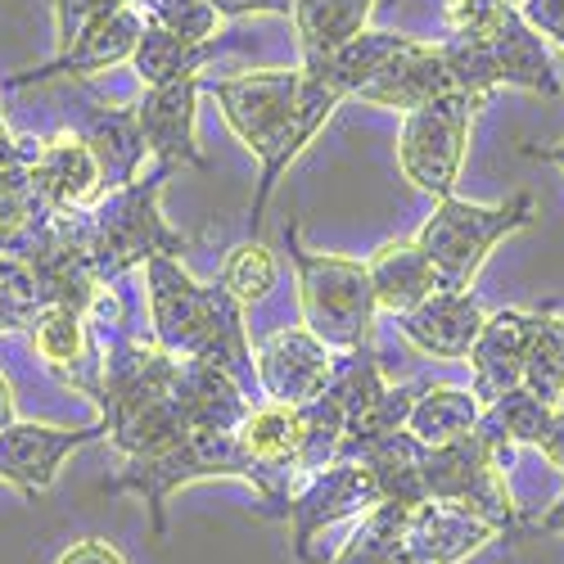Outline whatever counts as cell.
<instances>
[{
    "mask_svg": "<svg viewBox=\"0 0 564 564\" xmlns=\"http://www.w3.org/2000/svg\"><path fill=\"white\" fill-rule=\"evenodd\" d=\"M131 6H140V0H100L96 14H113V10H131Z\"/></svg>",
    "mask_w": 564,
    "mask_h": 564,
    "instance_id": "obj_41",
    "label": "cell"
},
{
    "mask_svg": "<svg viewBox=\"0 0 564 564\" xmlns=\"http://www.w3.org/2000/svg\"><path fill=\"white\" fill-rule=\"evenodd\" d=\"M520 14L538 36H546L555 51H564V0H524Z\"/></svg>",
    "mask_w": 564,
    "mask_h": 564,
    "instance_id": "obj_33",
    "label": "cell"
},
{
    "mask_svg": "<svg viewBox=\"0 0 564 564\" xmlns=\"http://www.w3.org/2000/svg\"><path fill=\"white\" fill-rule=\"evenodd\" d=\"M150 23L176 32V36H191V41H213L217 36V10L208 0H140L135 6Z\"/></svg>",
    "mask_w": 564,
    "mask_h": 564,
    "instance_id": "obj_32",
    "label": "cell"
},
{
    "mask_svg": "<svg viewBox=\"0 0 564 564\" xmlns=\"http://www.w3.org/2000/svg\"><path fill=\"white\" fill-rule=\"evenodd\" d=\"M348 460H361L370 469L375 488H380V501H393V506H420L425 501V484H420V460H425V443L411 438L406 430H393V434H375L357 447L344 452Z\"/></svg>",
    "mask_w": 564,
    "mask_h": 564,
    "instance_id": "obj_23",
    "label": "cell"
},
{
    "mask_svg": "<svg viewBox=\"0 0 564 564\" xmlns=\"http://www.w3.org/2000/svg\"><path fill=\"white\" fill-rule=\"evenodd\" d=\"M100 0H55V41L59 51H68V45L82 36V28L96 19Z\"/></svg>",
    "mask_w": 564,
    "mask_h": 564,
    "instance_id": "obj_34",
    "label": "cell"
},
{
    "mask_svg": "<svg viewBox=\"0 0 564 564\" xmlns=\"http://www.w3.org/2000/svg\"><path fill=\"white\" fill-rule=\"evenodd\" d=\"M105 438V425H82V430H64V425H36V420H14V425L0 430V479L10 488H19L23 497H41L51 492L59 479V465L86 447Z\"/></svg>",
    "mask_w": 564,
    "mask_h": 564,
    "instance_id": "obj_14",
    "label": "cell"
},
{
    "mask_svg": "<svg viewBox=\"0 0 564 564\" xmlns=\"http://www.w3.org/2000/svg\"><path fill=\"white\" fill-rule=\"evenodd\" d=\"M285 249L299 275V312L307 330L335 352L375 348L380 303H375L366 262L344 253H307L299 240V221H285Z\"/></svg>",
    "mask_w": 564,
    "mask_h": 564,
    "instance_id": "obj_5",
    "label": "cell"
},
{
    "mask_svg": "<svg viewBox=\"0 0 564 564\" xmlns=\"http://www.w3.org/2000/svg\"><path fill=\"white\" fill-rule=\"evenodd\" d=\"M524 154H529V159H546V163L564 167V140H560V145H524Z\"/></svg>",
    "mask_w": 564,
    "mask_h": 564,
    "instance_id": "obj_40",
    "label": "cell"
},
{
    "mask_svg": "<svg viewBox=\"0 0 564 564\" xmlns=\"http://www.w3.org/2000/svg\"><path fill=\"white\" fill-rule=\"evenodd\" d=\"M204 479H240L249 484L253 469L235 443V430H191L181 443L154 452V456H127L122 469L109 479V492H135L150 510V533L163 542L167 538V497L185 484Z\"/></svg>",
    "mask_w": 564,
    "mask_h": 564,
    "instance_id": "obj_7",
    "label": "cell"
},
{
    "mask_svg": "<svg viewBox=\"0 0 564 564\" xmlns=\"http://www.w3.org/2000/svg\"><path fill=\"white\" fill-rule=\"evenodd\" d=\"M380 0H294V32H299V51L303 64L325 59L339 45L366 32L370 14Z\"/></svg>",
    "mask_w": 564,
    "mask_h": 564,
    "instance_id": "obj_25",
    "label": "cell"
},
{
    "mask_svg": "<svg viewBox=\"0 0 564 564\" xmlns=\"http://www.w3.org/2000/svg\"><path fill=\"white\" fill-rule=\"evenodd\" d=\"M82 140L96 150L109 191L135 181L145 167V140H140V122H135V105H105V100H86L82 109Z\"/></svg>",
    "mask_w": 564,
    "mask_h": 564,
    "instance_id": "obj_22",
    "label": "cell"
},
{
    "mask_svg": "<svg viewBox=\"0 0 564 564\" xmlns=\"http://www.w3.org/2000/svg\"><path fill=\"white\" fill-rule=\"evenodd\" d=\"M524 389L551 406L564 402V316H551V312L538 316L529 361H524Z\"/></svg>",
    "mask_w": 564,
    "mask_h": 564,
    "instance_id": "obj_31",
    "label": "cell"
},
{
    "mask_svg": "<svg viewBox=\"0 0 564 564\" xmlns=\"http://www.w3.org/2000/svg\"><path fill=\"white\" fill-rule=\"evenodd\" d=\"M199 90H204V73H191V77L145 86V100L135 105L145 154L172 172L208 167V159L199 150Z\"/></svg>",
    "mask_w": 564,
    "mask_h": 564,
    "instance_id": "obj_12",
    "label": "cell"
},
{
    "mask_svg": "<svg viewBox=\"0 0 564 564\" xmlns=\"http://www.w3.org/2000/svg\"><path fill=\"white\" fill-rule=\"evenodd\" d=\"M402 529H406V506H393V501H380L375 510L361 514L357 533L344 542V551L325 564H425L415 560L402 542Z\"/></svg>",
    "mask_w": 564,
    "mask_h": 564,
    "instance_id": "obj_29",
    "label": "cell"
},
{
    "mask_svg": "<svg viewBox=\"0 0 564 564\" xmlns=\"http://www.w3.org/2000/svg\"><path fill=\"white\" fill-rule=\"evenodd\" d=\"M32 154H36V140H19V135L0 140V249L23 240L32 221L45 213L28 176Z\"/></svg>",
    "mask_w": 564,
    "mask_h": 564,
    "instance_id": "obj_28",
    "label": "cell"
},
{
    "mask_svg": "<svg viewBox=\"0 0 564 564\" xmlns=\"http://www.w3.org/2000/svg\"><path fill=\"white\" fill-rule=\"evenodd\" d=\"M221 51V41H191V36H176L159 23L145 19L140 28V41H135V55H131V68L145 86H159V82H172V77H191V73H204Z\"/></svg>",
    "mask_w": 564,
    "mask_h": 564,
    "instance_id": "obj_27",
    "label": "cell"
},
{
    "mask_svg": "<svg viewBox=\"0 0 564 564\" xmlns=\"http://www.w3.org/2000/svg\"><path fill=\"white\" fill-rule=\"evenodd\" d=\"M484 415V402L475 398V389H452V384H425L420 398L406 411V434L420 438L425 447H443L456 443L465 434H475Z\"/></svg>",
    "mask_w": 564,
    "mask_h": 564,
    "instance_id": "obj_26",
    "label": "cell"
},
{
    "mask_svg": "<svg viewBox=\"0 0 564 564\" xmlns=\"http://www.w3.org/2000/svg\"><path fill=\"white\" fill-rule=\"evenodd\" d=\"M443 19L447 32H469L488 45L501 86L533 90V96H560L564 90L551 41L524 23L520 6H510V0H443Z\"/></svg>",
    "mask_w": 564,
    "mask_h": 564,
    "instance_id": "obj_8",
    "label": "cell"
},
{
    "mask_svg": "<svg viewBox=\"0 0 564 564\" xmlns=\"http://www.w3.org/2000/svg\"><path fill=\"white\" fill-rule=\"evenodd\" d=\"M140 28H145V14H140L135 6L131 10H113V14H96V19L82 28V36L68 45V51H59L51 64H41V68H28V73L6 77V86L19 90V86H36V82L90 77V73H109L118 64H131Z\"/></svg>",
    "mask_w": 564,
    "mask_h": 564,
    "instance_id": "obj_16",
    "label": "cell"
},
{
    "mask_svg": "<svg viewBox=\"0 0 564 564\" xmlns=\"http://www.w3.org/2000/svg\"><path fill=\"white\" fill-rule=\"evenodd\" d=\"M28 335H32L36 357L45 361V370H55L82 398H96L100 352H96V339H90V325H86L82 307H68V303L41 307L28 325Z\"/></svg>",
    "mask_w": 564,
    "mask_h": 564,
    "instance_id": "obj_21",
    "label": "cell"
},
{
    "mask_svg": "<svg viewBox=\"0 0 564 564\" xmlns=\"http://www.w3.org/2000/svg\"><path fill=\"white\" fill-rule=\"evenodd\" d=\"M217 19H249V14H294V0H208Z\"/></svg>",
    "mask_w": 564,
    "mask_h": 564,
    "instance_id": "obj_36",
    "label": "cell"
},
{
    "mask_svg": "<svg viewBox=\"0 0 564 564\" xmlns=\"http://www.w3.org/2000/svg\"><path fill=\"white\" fill-rule=\"evenodd\" d=\"M452 86V73L443 64V51L434 41H415L406 36L398 51L370 73V82L357 90L352 100L361 105H375V109H398V113H411L420 105H430L438 96H447Z\"/></svg>",
    "mask_w": 564,
    "mask_h": 564,
    "instance_id": "obj_18",
    "label": "cell"
},
{
    "mask_svg": "<svg viewBox=\"0 0 564 564\" xmlns=\"http://www.w3.org/2000/svg\"><path fill=\"white\" fill-rule=\"evenodd\" d=\"M542 312H524V307H501L492 316H484V330L469 348V375H475V398L488 406L492 398H501L506 389L524 384V361H529V344L538 330Z\"/></svg>",
    "mask_w": 564,
    "mask_h": 564,
    "instance_id": "obj_19",
    "label": "cell"
},
{
    "mask_svg": "<svg viewBox=\"0 0 564 564\" xmlns=\"http://www.w3.org/2000/svg\"><path fill=\"white\" fill-rule=\"evenodd\" d=\"M366 275H370L375 303H380V312H389V316L411 312L415 303H425L438 290V275H434L430 258L415 249V240L384 245L380 253L366 262Z\"/></svg>",
    "mask_w": 564,
    "mask_h": 564,
    "instance_id": "obj_24",
    "label": "cell"
},
{
    "mask_svg": "<svg viewBox=\"0 0 564 564\" xmlns=\"http://www.w3.org/2000/svg\"><path fill=\"white\" fill-rule=\"evenodd\" d=\"M538 452L560 469L564 475V402L551 411V420H546V430H542V438H538Z\"/></svg>",
    "mask_w": 564,
    "mask_h": 564,
    "instance_id": "obj_37",
    "label": "cell"
},
{
    "mask_svg": "<svg viewBox=\"0 0 564 564\" xmlns=\"http://www.w3.org/2000/svg\"><path fill=\"white\" fill-rule=\"evenodd\" d=\"M55 564H127V555H122L109 538H82V542H73Z\"/></svg>",
    "mask_w": 564,
    "mask_h": 564,
    "instance_id": "obj_35",
    "label": "cell"
},
{
    "mask_svg": "<svg viewBox=\"0 0 564 564\" xmlns=\"http://www.w3.org/2000/svg\"><path fill=\"white\" fill-rule=\"evenodd\" d=\"M533 226V195L520 191L506 204H469V199H438L415 235V249L430 258L438 290H475V275L484 271L488 253L510 240L514 230Z\"/></svg>",
    "mask_w": 564,
    "mask_h": 564,
    "instance_id": "obj_6",
    "label": "cell"
},
{
    "mask_svg": "<svg viewBox=\"0 0 564 564\" xmlns=\"http://www.w3.org/2000/svg\"><path fill=\"white\" fill-rule=\"evenodd\" d=\"M484 307L469 290H434L411 312H398V335L434 361H465L484 330Z\"/></svg>",
    "mask_w": 564,
    "mask_h": 564,
    "instance_id": "obj_17",
    "label": "cell"
},
{
    "mask_svg": "<svg viewBox=\"0 0 564 564\" xmlns=\"http://www.w3.org/2000/svg\"><path fill=\"white\" fill-rule=\"evenodd\" d=\"M497 538H506L492 520L484 514H469L460 506L447 501H420L406 510V529L402 542L415 560L425 564H460L469 555H479L484 546H492Z\"/></svg>",
    "mask_w": 564,
    "mask_h": 564,
    "instance_id": "obj_20",
    "label": "cell"
},
{
    "mask_svg": "<svg viewBox=\"0 0 564 564\" xmlns=\"http://www.w3.org/2000/svg\"><path fill=\"white\" fill-rule=\"evenodd\" d=\"M420 484H425V501H447V506H460L469 514H484V520H492L506 538L524 520V510L514 506V497L506 488L501 460L492 456V447L479 434H465V438L443 443V447H425Z\"/></svg>",
    "mask_w": 564,
    "mask_h": 564,
    "instance_id": "obj_10",
    "label": "cell"
},
{
    "mask_svg": "<svg viewBox=\"0 0 564 564\" xmlns=\"http://www.w3.org/2000/svg\"><path fill=\"white\" fill-rule=\"evenodd\" d=\"M380 506V488H375L370 469L361 460H330L325 469H316V475L303 479V488L290 497L285 514L280 520H290V542H294V560L299 564H316L312 555V542L335 529L344 520H357V514L375 510Z\"/></svg>",
    "mask_w": 564,
    "mask_h": 564,
    "instance_id": "obj_11",
    "label": "cell"
},
{
    "mask_svg": "<svg viewBox=\"0 0 564 564\" xmlns=\"http://www.w3.org/2000/svg\"><path fill=\"white\" fill-rule=\"evenodd\" d=\"M217 285H221L235 303H240V307H258V303H267V299L275 294V285H280V262H275V253H271L267 245H258V240L235 245V249L226 253V262H221Z\"/></svg>",
    "mask_w": 564,
    "mask_h": 564,
    "instance_id": "obj_30",
    "label": "cell"
},
{
    "mask_svg": "<svg viewBox=\"0 0 564 564\" xmlns=\"http://www.w3.org/2000/svg\"><path fill=\"white\" fill-rule=\"evenodd\" d=\"M86 325L100 352V380L90 402L100 406L105 438L122 456H154L181 443L191 434L181 406V357L159 344H140L109 290L86 307Z\"/></svg>",
    "mask_w": 564,
    "mask_h": 564,
    "instance_id": "obj_1",
    "label": "cell"
},
{
    "mask_svg": "<svg viewBox=\"0 0 564 564\" xmlns=\"http://www.w3.org/2000/svg\"><path fill=\"white\" fill-rule=\"evenodd\" d=\"M14 131H10V122H6V113H0V140H10Z\"/></svg>",
    "mask_w": 564,
    "mask_h": 564,
    "instance_id": "obj_42",
    "label": "cell"
},
{
    "mask_svg": "<svg viewBox=\"0 0 564 564\" xmlns=\"http://www.w3.org/2000/svg\"><path fill=\"white\" fill-rule=\"evenodd\" d=\"M510 6H524V0H510Z\"/></svg>",
    "mask_w": 564,
    "mask_h": 564,
    "instance_id": "obj_43",
    "label": "cell"
},
{
    "mask_svg": "<svg viewBox=\"0 0 564 564\" xmlns=\"http://www.w3.org/2000/svg\"><path fill=\"white\" fill-rule=\"evenodd\" d=\"M14 420H19V411H14V389H10L6 375H0V430L14 425Z\"/></svg>",
    "mask_w": 564,
    "mask_h": 564,
    "instance_id": "obj_39",
    "label": "cell"
},
{
    "mask_svg": "<svg viewBox=\"0 0 564 564\" xmlns=\"http://www.w3.org/2000/svg\"><path fill=\"white\" fill-rule=\"evenodd\" d=\"M28 176H32V191L41 199V208L45 213H64V217L96 208L109 195L105 167H100L96 150L82 140L77 127H64L55 135L36 140V154L28 163Z\"/></svg>",
    "mask_w": 564,
    "mask_h": 564,
    "instance_id": "obj_13",
    "label": "cell"
},
{
    "mask_svg": "<svg viewBox=\"0 0 564 564\" xmlns=\"http://www.w3.org/2000/svg\"><path fill=\"white\" fill-rule=\"evenodd\" d=\"M330 370H335V348H325L307 330V325H285V330H271L267 339H258V352H253L258 393L267 402L303 406V402H312L325 389Z\"/></svg>",
    "mask_w": 564,
    "mask_h": 564,
    "instance_id": "obj_15",
    "label": "cell"
},
{
    "mask_svg": "<svg viewBox=\"0 0 564 564\" xmlns=\"http://www.w3.org/2000/svg\"><path fill=\"white\" fill-rule=\"evenodd\" d=\"M475 113H479V100H469L465 90H447V96L402 113L398 167L420 195H434V199L456 195Z\"/></svg>",
    "mask_w": 564,
    "mask_h": 564,
    "instance_id": "obj_9",
    "label": "cell"
},
{
    "mask_svg": "<svg viewBox=\"0 0 564 564\" xmlns=\"http://www.w3.org/2000/svg\"><path fill=\"white\" fill-rule=\"evenodd\" d=\"M204 90L217 100L226 127L240 135V145L262 163L258 195L249 208V226H262V213L275 195L285 167L312 145L316 131L344 105L339 90L312 68H262L240 77H204Z\"/></svg>",
    "mask_w": 564,
    "mask_h": 564,
    "instance_id": "obj_2",
    "label": "cell"
},
{
    "mask_svg": "<svg viewBox=\"0 0 564 564\" xmlns=\"http://www.w3.org/2000/svg\"><path fill=\"white\" fill-rule=\"evenodd\" d=\"M520 533H551V538H555V533H564V492L555 497V506H546L542 514H533V520H529V524H520L510 538H520Z\"/></svg>",
    "mask_w": 564,
    "mask_h": 564,
    "instance_id": "obj_38",
    "label": "cell"
},
{
    "mask_svg": "<svg viewBox=\"0 0 564 564\" xmlns=\"http://www.w3.org/2000/svg\"><path fill=\"white\" fill-rule=\"evenodd\" d=\"M172 176H176L172 167L154 163L135 181L109 191L96 208L77 213L82 245H86L90 267H96V275L105 285H118L127 271L145 267L150 258H181L185 245H191L163 217V191H167Z\"/></svg>",
    "mask_w": 564,
    "mask_h": 564,
    "instance_id": "obj_4",
    "label": "cell"
},
{
    "mask_svg": "<svg viewBox=\"0 0 564 564\" xmlns=\"http://www.w3.org/2000/svg\"><path fill=\"white\" fill-rule=\"evenodd\" d=\"M145 294H150V325H154V344L172 357H199L235 375L253 398L258 393V375H253V344H249V325L245 307L235 303L221 285H199L185 271L181 258H150L145 262Z\"/></svg>",
    "mask_w": 564,
    "mask_h": 564,
    "instance_id": "obj_3",
    "label": "cell"
}]
</instances>
